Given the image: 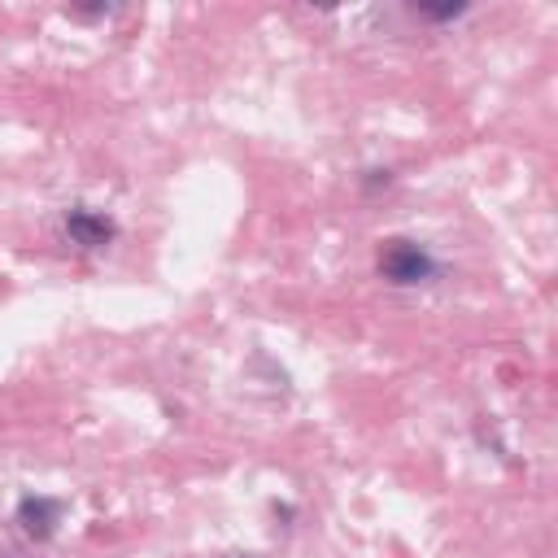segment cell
<instances>
[{
    "label": "cell",
    "instance_id": "obj_1",
    "mask_svg": "<svg viewBox=\"0 0 558 558\" xmlns=\"http://www.w3.org/2000/svg\"><path fill=\"white\" fill-rule=\"evenodd\" d=\"M375 270L392 288H418V283H432L440 275V262L432 257V248H423V244H414L405 235H392V240H379Z\"/></svg>",
    "mask_w": 558,
    "mask_h": 558
},
{
    "label": "cell",
    "instance_id": "obj_2",
    "mask_svg": "<svg viewBox=\"0 0 558 558\" xmlns=\"http://www.w3.org/2000/svg\"><path fill=\"white\" fill-rule=\"evenodd\" d=\"M65 519V501L61 497H48V493H26L17 501V527L31 536V541H52L57 527Z\"/></svg>",
    "mask_w": 558,
    "mask_h": 558
},
{
    "label": "cell",
    "instance_id": "obj_3",
    "mask_svg": "<svg viewBox=\"0 0 558 558\" xmlns=\"http://www.w3.org/2000/svg\"><path fill=\"white\" fill-rule=\"evenodd\" d=\"M65 240L70 244H78V248H105L113 235H118V227H113V218L109 214H100V209H92V205H74V209H65Z\"/></svg>",
    "mask_w": 558,
    "mask_h": 558
},
{
    "label": "cell",
    "instance_id": "obj_4",
    "mask_svg": "<svg viewBox=\"0 0 558 558\" xmlns=\"http://www.w3.org/2000/svg\"><path fill=\"white\" fill-rule=\"evenodd\" d=\"M414 13H418V17H432V22H453V17H462V13H466V4H440V9L418 4Z\"/></svg>",
    "mask_w": 558,
    "mask_h": 558
}]
</instances>
